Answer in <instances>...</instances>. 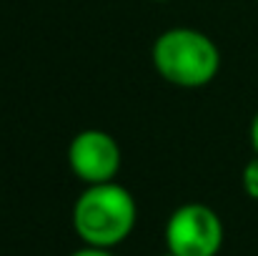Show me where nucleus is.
Segmentation results:
<instances>
[{"label": "nucleus", "mask_w": 258, "mask_h": 256, "mask_svg": "<svg viewBox=\"0 0 258 256\" xmlns=\"http://www.w3.org/2000/svg\"><path fill=\"white\" fill-rule=\"evenodd\" d=\"M73 231L83 246L115 249L136 229L138 203L133 193L118 181L83 186L73 203Z\"/></svg>", "instance_id": "obj_1"}, {"label": "nucleus", "mask_w": 258, "mask_h": 256, "mask_svg": "<svg viewBox=\"0 0 258 256\" xmlns=\"http://www.w3.org/2000/svg\"><path fill=\"white\" fill-rule=\"evenodd\" d=\"M156 73L175 88L196 90L213 83L221 71V50L211 35L196 28H168L151 48Z\"/></svg>", "instance_id": "obj_2"}, {"label": "nucleus", "mask_w": 258, "mask_h": 256, "mask_svg": "<svg viewBox=\"0 0 258 256\" xmlns=\"http://www.w3.org/2000/svg\"><path fill=\"white\" fill-rule=\"evenodd\" d=\"M163 239L166 251L175 256H218L223 249L226 229L221 216L211 206L188 201L168 216Z\"/></svg>", "instance_id": "obj_3"}, {"label": "nucleus", "mask_w": 258, "mask_h": 256, "mask_svg": "<svg viewBox=\"0 0 258 256\" xmlns=\"http://www.w3.org/2000/svg\"><path fill=\"white\" fill-rule=\"evenodd\" d=\"M66 161L71 173L83 186H95V183L115 181L123 166V151L108 131L86 128L71 138Z\"/></svg>", "instance_id": "obj_4"}, {"label": "nucleus", "mask_w": 258, "mask_h": 256, "mask_svg": "<svg viewBox=\"0 0 258 256\" xmlns=\"http://www.w3.org/2000/svg\"><path fill=\"white\" fill-rule=\"evenodd\" d=\"M241 186H243V193L248 198L258 201V153L243 166V173H241Z\"/></svg>", "instance_id": "obj_5"}, {"label": "nucleus", "mask_w": 258, "mask_h": 256, "mask_svg": "<svg viewBox=\"0 0 258 256\" xmlns=\"http://www.w3.org/2000/svg\"><path fill=\"white\" fill-rule=\"evenodd\" d=\"M71 256H115L110 249H95V246H81L78 251H73Z\"/></svg>", "instance_id": "obj_6"}, {"label": "nucleus", "mask_w": 258, "mask_h": 256, "mask_svg": "<svg viewBox=\"0 0 258 256\" xmlns=\"http://www.w3.org/2000/svg\"><path fill=\"white\" fill-rule=\"evenodd\" d=\"M251 146H253V151L258 153V111H256V116H253V121H251Z\"/></svg>", "instance_id": "obj_7"}, {"label": "nucleus", "mask_w": 258, "mask_h": 256, "mask_svg": "<svg viewBox=\"0 0 258 256\" xmlns=\"http://www.w3.org/2000/svg\"><path fill=\"white\" fill-rule=\"evenodd\" d=\"M161 256H175V254H171V251H166V254H161Z\"/></svg>", "instance_id": "obj_8"}, {"label": "nucleus", "mask_w": 258, "mask_h": 256, "mask_svg": "<svg viewBox=\"0 0 258 256\" xmlns=\"http://www.w3.org/2000/svg\"><path fill=\"white\" fill-rule=\"evenodd\" d=\"M153 3H168V0H153Z\"/></svg>", "instance_id": "obj_9"}]
</instances>
